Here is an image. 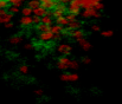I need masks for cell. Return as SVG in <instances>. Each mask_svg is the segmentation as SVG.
Listing matches in <instances>:
<instances>
[{"mask_svg":"<svg viewBox=\"0 0 122 104\" xmlns=\"http://www.w3.org/2000/svg\"><path fill=\"white\" fill-rule=\"evenodd\" d=\"M53 10H55V11L52 12V15H53L55 18L64 17V14L68 12V8H66V7H65V5H63V4H58Z\"/></svg>","mask_w":122,"mask_h":104,"instance_id":"1","label":"cell"},{"mask_svg":"<svg viewBox=\"0 0 122 104\" xmlns=\"http://www.w3.org/2000/svg\"><path fill=\"white\" fill-rule=\"evenodd\" d=\"M82 15H83V18H100L101 13L98 11H96L95 8H86L83 11Z\"/></svg>","mask_w":122,"mask_h":104,"instance_id":"2","label":"cell"},{"mask_svg":"<svg viewBox=\"0 0 122 104\" xmlns=\"http://www.w3.org/2000/svg\"><path fill=\"white\" fill-rule=\"evenodd\" d=\"M57 51H58L59 53L64 54V56H68V54L72 51V46L69 45V44H61V45H58Z\"/></svg>","mask_w":122,"mask_h":104,"instance_id":"3","label":"cell"},{"mask_svg":"<svg viewBox=\"0 0 122 104\" xmlns=\"http://www.w3.org/2000/svg\"><path fill=\"white\" fill-rule=\"evenodd\" d=\"M69 64H70V59L68 57H62L57 63V68L59 70H68L69 69Z\"/></svg>","mask_w":122,"mask_h":104,"instance_id":"4","label":"cell"},{"mask_svg":"<svg viewBox=\"0 0 122 104\" xmlns=\"http://www.w3.org/2000/svg\"><path fill=\"white\" fill-rule=\"evenodd\" d=\"M61 78L64 82H76L80 79V76L77 73H64L61 76Z\"/></svg>","mask_w":122,"mask_h":104,"instance_id":"5","label":"cell"},{"mask_svg":"<svg viewBox=\"0 0 122 104\" xmlns=\"http://www.w3.org/2000/svg\"><path fill=\"white\" fill-rule=\"evenodd\" d=\"M53 37H55V35L51 31H46V32H41L39 39H41V41H50V40L53 39Z\"/></svg>","mask_w":122,"mask_h":104,"instance_id":"6","label":"cell"},{"mask_svg":"<svg viewBox=\"0 0 122 104\" xmlns=\"http://www.w3.org/2000/svg\"><path fill=\"white\" fill-rule=\"evenodd\" d=\"M58 4H59V2H58V0H55V1H46V2H41V7H44L45 10L50 11V10L55 8V7H56Z\"/></svg>","mask_w":122,"mask_h":104,"instance_id":"7","label":"cell"},{"mask_svg":"<svg viewBox=\"0 0 122 104\" xmlns=\"http://www.w3.org/2000/svg\"><path fill=\"white\" fill-rule=\"evenodd\" d=\"M47 10H45L44 7H41V6H39V7H37V8H35L33 10V14L35 15H37V17H41V18H43L44 15H46L47 14Z\"/></svg>","mask_w":122,"mask_h":104,"instance_id":"8","label":"cell"},{"mask_svg":"<svg viewBox=\"0 0 122 104\" xmlns=\"http://www.w3.org/2000/svg\"><path fill=\"white\" fill-rule=\"evenodd\" d=\"M78 41V44L82 46V49L84 50V51H89L90 49H91V44L86 40V39H84V38H81V39H78L77 40Z\"/></svg>","mask_w":122,"mask_h":104,"instance_id":"9","label":"cell"},{"mask_svg":"<svg viewBox=\"0 0 122 104\" xmlns=\"http://www.w3.org/2000/svg\"><path fill=\"white\" fill-rule=\"evenodd\" d=\"M52 23H53V20H52V13L47 12V14H46V15H44V17L41 18V24H45V25L51 26V25H52Z\"/></svg>","mask_w":122,"mask_h":104,"instance_id":"10","label":"cell"},{"mask_svg":"<svg viewBox=\"0 0 122 104\" xmlns=\"http://www.w3.org/2000/svg\"><path fill=\"white\" fill-rule=\"evenodd\" d=\"M97 2L95 0H82V7L84 10H86V8H94Z\"/></svg>","mask_w":122,"mask_h":104,"instance_id":"11","label":"cell"},{"mask_svg":"<svg viewBox=\"0 0 122 104\" xmlns=\"http://www.w3.org/2000/svg\"><path fill=\"white\" fill-rule=\"evenodd\" d=\"M20 24L23 26H30L31 24H33V17L29 15V17H23L20 19Z\"/></svg>","mask_w":122,"mask_h":104,"instance_id":"12","label":"cell"},{"mask_svg":"<svg viewBox=\"0 0 122 104\" xmlns=\"http://www.w3.org/2000/svg\"><path fill=\"white\" fill-rule=\"evenodd\" d=\"M81 23L80 21H72V23H70L69 25H68V30H69V32H72V31H75V30H80L81 29Z\"/></svg>","mask_w":122,"mask_h":104,"instance_id":"13","label":"cell"},{"mask_svg":"<svg viewBox=\"0 0 122 104\" xmlns=\"http://www.w3.org/2000/svg\"><path fill=\"white\" fill-rule=\"evenodd\" d=\"M50 31L53 33V35H59V33H62V31H63V26H61V25H51L50 26Z\"/></svg>","mask_w":122,"mask_h":104,"instance_id":"14","label":"cell"},{"mask_svg":"<svg viewBox=\"0 0 122 104\" xmlns=\"http://www.w3.org/2000/svg\"><path fill=\"white\" fill-rule=\"evenodd\" d=\"M68 13H71V14H74V15H78V14L81 13V8H80V7H76V6L69 5V7H68Z\"/></svg>","mask_w":122,"mask_h":104,"instance_id":"15","label":"cell"},{"mask_svg":"<svg viewBox=\"0 0 122 104\" xmlns=\"http://www.w3.org/2000/svg\"><path fill=\"white\" fill-rule=\"evenodd\" d=\"M12 18H13V14H12L11 12H7L4 17H1V24H7V23H11Z\"/></svg>","mask_w":122,"mask_h":104,"instance_id":"16","label":"cell"},{"mask_svg":"<svg viewBox=\"0 0 122 104\" xmlns=\"http://www.w3.org/2000/svg\"><path fill=\"white\" fill-rule=\"evenodd\" d=\"M56 24L61 25V26H68L69 21H68V19L65 17H59V18H56Z\"/></svg>","mask_w":122,"mask_h":104,"instance_id":"17","label":"cell"},{"mask_svg":"<svg viewBox=\"0 0 122 104\" xmlns=\"http://www.w3.org/2000/svg\"><path fill=\"white\" fill-rule=\"evenodd\" d=\"M70 35H72L75 39H81V38H83V35H84V32L82 31L81 29L80 30H75V31H72V32H70Z\"/></svg>","mask_w":122,"mask_h":104,"instance_id":"18","label":"cell"},{"mask_svg":"<svg viewBox=\"0 0 122 104\" xmlns=\"http://www.w3.org/2000/svg\"><path fill=\"white\" fill-rule=\"evenodd\" d=\"M23 41V37L21 35H14V37H12L11 39H10V43L12 44V45H17V44H19V43H21Z\"/></svg>","mask_w":122,"mask_h":104,"instance_id":"19","label":"cell"},{"mask_svg":"<svg viewBox=\"0 0 122 104\" xmlns=\"http://www.w3.org/2000/svg\"><path fill=\"white\" fill-rule=\"evenodd\" d=\"M41 6V2L38 1V0H31V1H29V4H27V7H30V8H32V10H35V8H37V7H39Z\"/></svg>","mask_w":122,"mask_h":104,"instance_id":"20","label":"cell"},{"mask_svg":"<svg viewBox=\"0 0 122 104\" xmlns=\"http://www.w3.org/2000/svg\"><path fill=\"white\" fill-rule=\"evenodd\" d=\"M37 30L41 31V32H46V31H50V26L49 25H45V24H38L37 25Z\"/></svg>","mask_w":122,"mask_h":104,"instance_id":"21","label":"cell"},{"mask_svg":"<svg viewBox=\"0 0 122 104\" xmlns=\"http://www.w3.org/2000/svg\"><path fill=\"white\" fill-rule=\"evenodd\" d=\"M21 13H23L24 17H29V15H31V14L33 13V10L30 8V7H25V8L21 10Z\"/></svg>","mask_w":122,"mask_h":104,"instance_id":"22","label":"cell"},{"mask_svg":"<svg viewBox=\"0 0 122 104\" xmlns=\"http://www.w3.org/2000/svg\"><path fill=\"white\" fill-rule=\"evenodd\" d=\"M65 18L68 19L69 24L72 23V21H76V15H74V14H71V13H68V14L65 15Z\"/></svg>","mask_w":122,"mask_h":104,"instance_id":"23","label":"cell"},{"mask_svg":"<svg viewBox=\"0 0 122 104\" xmlns=\"http://www.w3.org/2000/svg\"><path fill=\"white\" fill-rule=\"evenodd\" d=\"M71 6H76V7H82V0H71V2L69 4Z\"/></svg>","mask_w":122,"mask_h":104,"instance_id":"24","label":"cell"},{"mask_svg":"<svg viewBox=\"0 0 122 104\" xmlns=\"http://www.w3.org/2000/svg\"><path fill=\"white\" fill-rule=\"evenodd\" d=\"M7 1L11 2L13 6H17V7L21 6V4H23V0H7Z\"/></svg>","mask_w":122,"mask_h":104,"instance_id":"25","label":"cell"},{"mask_svg":"<svg viewBox=\"0 0 122 104\" xmlns=\"http://www.w3.org/2000/svg\"><path fill=\"white\" fill-rule=\"evenodd\" d=\"M78 68V62H76V60H70V64H69V69H77Z\"/></svg>","mask_w":122,"mask_h":104,"instance_id":"26","label":"cell"},{"mask_svg":"<svg viewBox=\"0 0 122 104\" xmlns=\"http://www.w3.org/2000/svg\"><path fill=\"white\" fill-rule=\"evenodd\" d=\"M19 72L23 73V74H27V73H29V68H27L26 65H21V66L19 68Z\"/></svg>","mask_w":122,"mask_h":104,"instance_id":"27","label":"cell"},{"mask_svg":"<svg viewBox=\"0 0 122 104\" xmlns=\"http://www.w3.org/2000/svg\"><path fill=\"white\" fill-rule=\"evenodd\" d=\"M113 35H114V32H113L112 30H106V31L102 32V35H103L104 38H109V37H112Z\"/></svg>","mask_w":122,"mask_h":104,"instance_id":"28","label":"cell"},{"mask_svg":"<svg viewBox=\"0 0 122 104\" xmlns=\"http://www.w3.org/2000/svg\"><path fill=\"white\" fill-rule=\"evenodd\" d=\"M8 6V1L7 0H0V10H5Z\"/></svg>","mask_w":122,"mask_h":104,"instance_id":"29","label":"cell"},{"mask_svg":"<svg viewBox=\"0 0 122 104\" xmlns=\"http://www.w3.org/2000/svg\"><path fill=\"white\" fill-rule=\"evenodd\" d=\"M103 7H104V6H103V4H102V2H97V4L95 5V7H94V8H95L96 11H98V12H100L101 10H103Z\"/></svg>","mask_w":122,"mask_h":104,"instance_id":"30","label":"cell"},{"mask_svg":"<svg viewBox=\"0 0 122 104\" xmlns=\"http://www.w3.org/2000/svg\"><path fill=\"white\" fill-rule=\"evenodd\" d=\"M10 11H11L12 14H13V13H19V12H20L19 7H17V6H12V7L10 8Z\"/></svg>","mask_w":122,"mask_h":104,"instance_id":"31","label":"cell"},{"mask_svg":"<svg viewBox=\"0 0 122 104\" xmlns=\"http://www.w3.org/2000/svg\"><path fill=\"white\" fill-rule=\"evenodd\" d=\"M41 17L35 15V17H33V24H37V25H38V24H41Z\"/></svg>","mask_w":122,"mask_h":104,"instance_id":"32","label":"cell"},{"mask_svg":"<svg viewBox=\"0 0 122 104\" xmlns=\"http://www.w3.org/2000/svg\"><path fill=\"white\" fill-rule=\"evenodd\" d=\"M91 30H92L94 32H98V31H100V26H98V25H92Z\"/></svg>","mask_w":122,"mask_h":104,"instance_id":"33","label":"cell"},{"mask_svg":"<svg viewBox=\"0 0 122 104\" xmlns=\"http://www.w3.org/2000/svg\"><path fill=\"white\" fill-rule=\"evenodd\" d=\"M59 4H63V5H66V4H70L71 0H58Z\"/></svg>","mask_w":122,"mask_h":104,"instance_id":"34","label":"cell"},{"mask_svg":"<svg viewBox=\"0 0 122 104\" xmlns=\"http://www.w3.org/2000/svg\"><path fill=\"white\" fill-rule=\"evenodd\" d=\"M5 27H6V29H11V27H13V24H12V21H11V23H7V24H5Z\"/></svg>","mask_w":122,"mask_h":104,"instance_id":"35","label":"cell"},{"mask_svg":"<svg viewBox=\"0 0 122 104\" xmlns=\"http://www.w3.org/2000/svg\"><path fill=\"white\" fill-rule=\"evenodd\" d=\"M90 62H91L90 58H84V59H83V63H84V64H90Z\"/></svg>","mask_w":122,"mask_h":104,"instance_id":"36","label":"cell"},{"mask_svg":"<svg viewBox=\"0 0 122 104\" xmlns=\"http://www.w3.org/2000/svg\"><path fill=\"white\" fill-rule=\"evenodd\" d=\"M24 47H25L26 50H31V49H32V45H31V44H25Z\"/></svg>","mask_w":122,"mask_h":104,"instance_id":"37","label":"cell"},{"mask_svg":"<svg viewBox=\"0 0 122 104\" xmlns=\"http://www.w3.org/2000/svg\"><path fill=\"white\" fill-rule=\"evenodd\" d=\"M6 13H7V11H5V10H0V17H4Z\"/></svg>","mask_w":122,"mask_h":104,"instance_id":"38","label":"cell"},{"mask_svg":"<svg viewBox=\"0 0 122 104\" xmlns=\"http://www.w3.org/2000/svg\"><path fill=\"white\" fill-rule=\"evenodd\" d=\"M59 39H61V33H59V35H55L53 40H59Z\"/></svg>","mask_w":122,"mask_h":104,"instance_id":"39","label":"cell"},{"mask_svg":"<svg viewBox=\"0 0 122 104\" xmlns=\"http://www.w3.org/2000/svg\"><path fill=\"white\" fill-rule=\"evenodd\" d=\"M36 95H38V96H41V95H43V91H41V90H37V91H36Z\"/></svg>","mask_w":122,"mask_h":104,"instance_id":"40","label":"cell"},{"mask_svg":"<svg viewBox=\"0 0 122 104\" xmlns=\"http://www.w3.org/2000/svg\"><path fill=\"white\" fill-rule=\"evenodd\" d=\"M38 1H39V2H46V1H55V0H38Z\"/></svg>","mask_w":122,"mask_h":104,"instance_id":"41","label":"cell"},{"mask_svg":"<svg viewBox=\"0 0 122 104\" xmlns=\"http://www.w3.org/2000/svg\"><path fill=\"white\" fill-rule=\"evenodd\" d=\"M95 1H96V2H101L102 0H95Z\"/></svg>","mask_w":122,"mask_h":104,"instance_id":"42","label":"cell"},{"mask_svg":"<svg viewBox=\"0 0 122 104\" xmlns=\"http://www.w3.org/2000/svg\"><path fill=\"white\" fill-rule=\"evenodd\" d=\"M0 24H1V17H0Z\"/></svg>","mask_w":122,"mask_h":104,"instance_id":"43","label":"cell"}]
</instances>
